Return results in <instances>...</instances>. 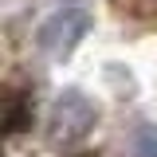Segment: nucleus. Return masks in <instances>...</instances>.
I'll list each match as a JSON object with an SVG mask.
<instances>
[{
    "mask_svg": "<svg viewBox=\"0 0 157 157\" xmlns=\"http://www.w3.org/2000/svg\"><path fill=\"white\" fill-rule=\"evenodd\" d=\"M134 145H137V157H157V130H141Z\"/></svg>",
    "mask_w": 157,
    "mask_h": 157,
    "instance_id": "nucleus-5",
    "label": "nucleus"
},
{
    "mask_svg": "<svg viewBox=\"0 0 157 157\" xmlns=\"http://www.w3.org/2000/svg\"><path fill=\"white\" fill-rule=\"evenodd\" d=\"M90 122H94V110H90L78 94H63L55 102V122H51L55 137H67V141H71V137H82Z\"/></svg>",
    "mask_w": 157,
    "mask_h": 157,
    "instance_id": "nucleus-2",
    "label": "nucleus"
},
{
    "mask_svg": "<svg viewBox=\"0 0 157 157\" xmlns=\"http://www.w3.org/2000/svg\"><path fill=\"white\" fill-rule=\"evenodd\" d=\"M114 4L134 20H157V0H114Z\"/></svg>",
    "mask_w": 157,
    "mask_h": 157,
    "instance_id": "nucleus-4",
    "label": "nucleus"
},
{
    "mask_svg": "<svg viewBox=\"0 0 157 157\" xmlns=\"http://www.w3.org/2000/svg\"><path fill=\"white\" fill-rule=\"evenodd\" d=\"M86 28H90V16H86V8H59L55 16L47 20L43 28H39V51L51 59H63L75 51V43L86 36Z\"/></svg>",
    "mask_w": 157,
    "mask_h": 157,
    "instance_id": "nucleus-1",
    "label": "nucleus"
},
{
    "mask_svg": "<svg viewBox=\"0 0 157 157\" xmlns=\"http://www.w3.org/2000/svg\"><path fill=\"white\" fill-rule=\"evenodd\" d=\"M32 126V86H4V134L16 137Z\"/></svg>",
    "mask_w": 157,
    "mask_h": 157,
    "instance_id": "nucleus-3",
    "label": "nucleus"
}]
</instances>
